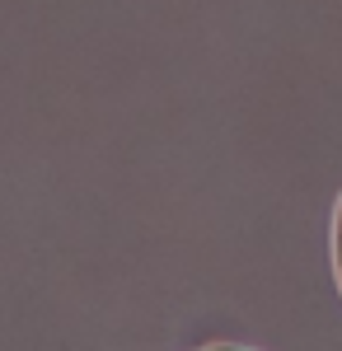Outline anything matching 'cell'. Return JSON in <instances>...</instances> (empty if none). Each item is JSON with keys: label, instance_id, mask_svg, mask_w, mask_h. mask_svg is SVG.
Here are the masks:
<instances>
[{"label": "cell", "instance_id": "obj_1", "mask_svg": "<svg viewBox=\"0 0 342 351\" xmlns=\"http://www.w3.org/2000/svg\"><path fill=\"white\" fill-rule=\"evenodd\" d=\"M338 263H342V225H338Z\"/></svg>", "mask_w": 342, "mask_h": 351}, {"label": "cell", "instance_id": "obj_2", "mask_svg": "<svg viewBox=\"0 0 342 351\" xmlns=\"http://www.w3.org/2000/svg\"><path fill=\"white\" fill-rule=\"evenodd\" d=\"M216 351H230V347H216Z\"/></svg>", "mask_w": 342, "mask_h": 351}]
</instances>
